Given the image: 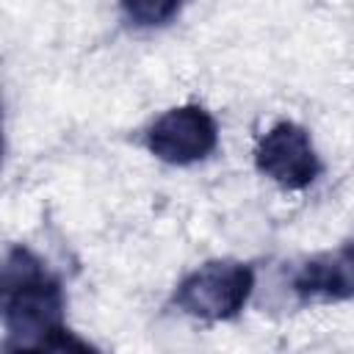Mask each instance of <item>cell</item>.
Returning <instances> with one entry per match:
<instances>
[{"label": "cell", "instance_id": "1", "mask_svg": "<svg viewBox=\"0 0 354 354\" xmlns=\"http://www.w3.org/2000/svg\"><path fill=\"white\" fill-rule=\"evenodd\" d=\"M3 329L6 351H94L66 321L61 279L28 246H11L3 263Z\"/></svg>", "mask_w": 354, "mask_h": 354}, {"label": "cell", "instance_id": "2", "mask_svg": "<svg viewBox=\"0 0 354 354\" xmlns=\"http://www.w3.org/2000/svg\"><path fill=\"white\" fill-rule=\"evenodd\" d=\"M254 293V268L241 260H207L188 271L174 293L171 304L199 321H232L243 313Z\"/></svg>", "mask_w": 354, "mask_h": 354}, {"label": "cell", "instance_id": "3", "mask_svg": "<svg viewBox=\"0 0 354 354\" xmlns=\"http://www.w3.org/2000/svg\"><path fill=\"white\" fill-rule=\"evenodd\" d=\"M144 144L169 166H191L218 149V122L205 105H174L147 127Z\"/></svg>", "mask_w": 354, "mask_h": 354}, {"label": "cell", "instance_id": "4", "mask_svg": "<svg viewBox=\"0 0 354 354\" xmlns=\"http://www.w3.org/2000/svg\"><path fill=\"white\" fill-rule=\"evenodd\" d=\"M254 166L263 177H268L282 191H304L321 177V158L310 138V130L282 119L271 124L257 147H254Z\"/></svg>", "mask_w": 354, "mask_h": 354}, {"label": "cell", "instance_id": "5", "mask_svg": "<svg viewBox=\"0 0 354 354\" xmlns=\"http://www.w3.org/2000/svg\"><path fill=\"white\" fill-rule=\"evenodd\" d=\"M290 290L299 301L354 299V238L304 260L290 279Z\"/></svg>", "mask_w": 354, "mask_h": 354}, {"label": "cell", "instance_id": "6", "mask_svg": "<svg viewBox=\"0 0 354 354\" xmlns=\"http://www.w3.org/2000/svg\"><path fill=\"white\" fill-rule=\"evenodd\" d=\"M191 0H119L124 19L133 28H163L180 17Z\"/></svg>", "mask_w": 354, "mask_h": 354}]
</instances>
